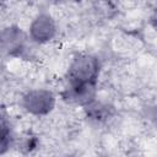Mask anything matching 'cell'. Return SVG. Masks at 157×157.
I'll return each instance as SVG.
<instances>
[{"label": "cell", "instance_id": "obj_1", "mask_svg": "<svg viewBox=\"0 0 157 157\" xmlns=\"http://www.w3.org/2000/svg\"><path fill=\"white\" fill-rule=\"evenodd\" d=\"M99 60L91 54H76L66 71V88L63 99L85 107L96 99L99 76Z\"/></svg>", "mask_w": 157, "mask_h": 157}, {"label": "cell", "instance_id": "obj_2", "mask_svg": "<svg viewBox=\"0 0 157 157\" xmlns=\"http://www.w3.org/2000/svg\"><path fill=\"white\" fill-rule=\"evenodd\" d=\"M21 104L26 112L33 115H47L55 105V97L48 90H31L22 97Z\"/></svg>", "mask_w": 157, "mask_h": 157}, {"label": "cell", "instance_id": "obj_3", "mask_svg": "<svg viewBox=\"0 0 157 157\" xmlns=\"http://www.w3.org/2000/svg\"><path fill=\"white\" fill-rule=\"evenodd\" d=\"M2 53L9 56H23L27 52V36L17 26H10L1 34Z\"/></svg>", "mask_w": 157, "mask_h": 157}, {"label": "cell", "instance_id": "obj_4", "mask_svg": "<svg viewBox=\"0 0 157 157\" xmlns=\"http://www.w3.org/2000/svg\"><path fill=\"white\" fill-rule=\"evenodd\" d=\"M55 22L48 13H39L29 26V38L36 43H47L55 36Z\"/></svg>", "mask_w": 157, "mask_h": 157}, {"label": "cell", "instance_id": "obj_5", "mask_svg": "<svg viewBox=\"0 0 157 157\" xmlns=\"http://www.w3.org/2000/svg\"><path fill=\"white\" fill-rule=\"evenodd\" d=\"M83 109H85L86 118L96 125L105 124L114 115V109L112 105L99 102V101H96V99L92 101L91 103L86 104L83 107Z\"/></svg>", "mask_w": 157, "mask_h": 157}, {"label": "cell", "instance_id": "obj_6", "mask_svg": "<svg viewBox=\"0 0 157 157\" xmlns=\"http://www.w3.org/2000/svg\"><path fill=\"white\" fill-rule=\"evenodd\" d=\"M0 155H4L13 142V134L10 125V121L6 119L5 115L1 117V124H0Z\"/></svg>", "mask_w": 157, "mask_h": 157}, {"label": "cell", "instance_id": "obj_7", "mask_svg": "<svg viewBox=\"0 0 157 157\" xmlns=\"http://www.w3.org/2000/svg\"><path fill=\"white\" fill-rule=\"evenodd\" d=\"M150 23H151V26L157 31V9L152 12V15H151V17H150Z\"/></svg>", "mask_w": 157, "mask_h": 157}]
</instances>
